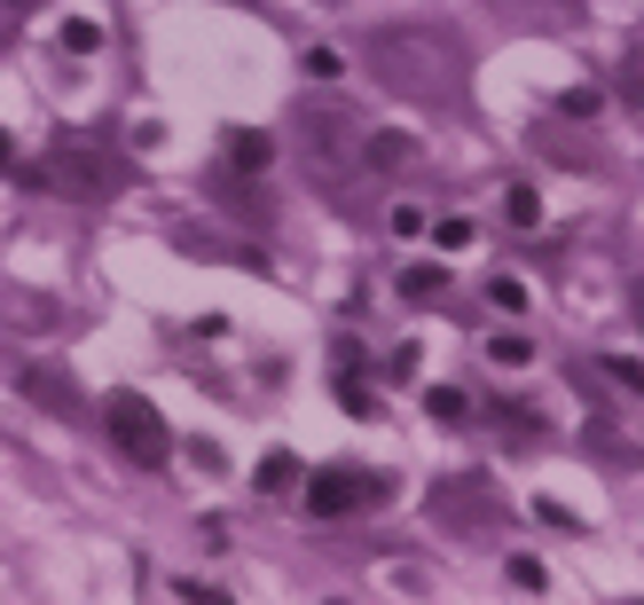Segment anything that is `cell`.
Returning <instances> with one entry per match:
<instances>
[{"label":"cell","mask_w":644,"mask_h":605,"mask_svg":"<svg viewBox=\"0 0 644 605\" xmlns=\"http://www.w3.org/2000/svg\"><path fill=\"white\" fill-rule=\"evenodd\" d=\"M32 189H55V197H79V205H103V197H119L134 173H126V157H111V150H95V142H55V157L40 165V173H24Z\"/></svg>","instance_id":"cell-1"},{"label":"cell","mask_w":644,"mask_h":605,"mask_svg":"<svg viewBox=\"0 0 644 605\" xmlns=\"http://www.w3.org/2000/svg\"><path fill=\"white\" fill-rule=\"evenodd\" d=\"M103 424H111V441H119V457H134L142 472H157L165 464V449H173V432H165V417H157V401L150 393H111L103 401Z\"/></svg>","instance_id":"cell-2"},{"label":"cell","mask_w":644,"mask_h":605,"mask_svg":"<svg viewBox=\"0 0 644 605\" xmlns=\"http://www.w3.org/2000/svg\"><path fill=\"white\" fill-rule=\"evenodd\" d=\"M393 480H370V472H354V464H330V472H307V488H299V511H315V519H346V511H361V503H378Z\"/></svg>","instance_id":"cell-3"},{"label":"cell","mask_w":644,"mask_h":605,"mask_svg":"<svg viewBox=\"0 0 644 605\" xmlns=\"http://www.w3.org/2000/svg\"><path fill=\"white\" fill-rule=\"evenodd\" d=\"M252 488H259V495H299V488H307V464H299L292 449H275V457H259Z\"/></svg>","instance_id":"cell-4"},{"label":"cell","mask_w":644,"mask_h":605,"mask_svg":"<svg viewBox=\"0 0 644 605\" xmlns=\"http://www.w3.org/2000/svg\"><path fill=\"white\" fill-rule=\"evenodd\" d=\"M393 291H401L409 307H432V299L448 291V268H440V259H409V268L393 276Z\"/></svg>","instance_id":"cell-5"},{"label":"cell","mask_w":644,"mask_h":605,"mask_svg":"<svg viewBox=\"0 0 644 605\" xmlns=\"http://www.w3.org/2000/svg\"><path fill=\"white\" fill-rule=\"evenodd\" d=\"M307 150H315L323 165H338V157L354 150V119H338V111H323V119L307 126Z\"/></svg>","instance_id":"cell-6"},{"label":"cell","mask_w":644,"mask_h":605,"mask_svg":"<svg viewBox=\"0 0 644 605\" xmlns=\"http://www.w3.org/2000/svg\"><path fill=\"white\" fill-rule=\"evenodd\" d=\"M24 393H32L40 409H63V417L79 409V393H71V378H55V370H24Z\"/></svg>","instance_id":"cell-7"},{"label":"cell","mask_w":644,"mask_h":605,"mask_svg":"<svg viewBox=\"0 0 644 605\" xmlns=\"http://www.w3.org/2000/svg\"><path fill=\"white\" fill-rule=\"evenodd\" d=\"M488 362H495V370H527V362H534V338L495 330V338H488Z\"/></svg>","instance_id":"cell-8"},{"label":"cell","mask_w":644,"mask_h":605,"mask_svg":"<svg viewBox=\"0 0 644 605\" xmlns=\"http://www.w3.org/2000/svg\"><path fill=\"white\" fill-rule=\"evenodd\" d=\"M267 157H275V142H267V134H228V165H236V173H259Z\"/></svg>","instance_id":"cell-9"},{"label":"cell","mask_w":644,"mask_h":605,"mask_svg":"<svg viewBox=\"0 0 644 605\" xmlns=\"http://www.w3.org/2000/svg\"><path fill=\"white\" fill-rule=\"evenodd\" d=\"M361 157H370V165H409L417 142H409V134H370V142H361Z\"/></svg>","instance_id":"cell-10"},{"label":"cell","mask_w":644,"mask_h":605,"mask_svg":"<svg viewBox=\"0 0 644 605\" xmlns=\"http://www.w3.org/2000/svg\"><path fill=\"white\" fill-rule=\"evenodd\" d=\"M63 48H71V55H95V48H103V24H95V17H71V24H63Z\"/></svg>","instance_id":"cell-11"},{"label":"cell","mask_w":644,"mask_h":605,"mask_svg":"<svg viewBox=\"0 0 644 605\" xmlns=\"http://www.w3.org/2000/svg\"><path fill=\"white\" fill-rule=\"evenodd\" d=\"M425 409H432V417H448V424H456V417H472V401L456 393V386H432V393H425Z\"/></svg>","instance_id":"cell-12"},{"label":"cell","mask_w":644,"mask_h":605,"mask_svg":"<svg viewBox=\"0 0 644 605\" xmlns=\"http://www.w3.org/2000/svg\"><path fill=\"white\" fill-rule=\"evenodd\" d=\"M488 307L519 315V307H527V284H519V276H495V284H488Z\"/></svg>","instance_id":"cell-13"},{"label":"cell","mask_w":644,"mask_h":605,"mask_svg":"<svg viewBox=\"0 0 644 605\" xmlns=\"http://www.w3.org/2000/svg\"><path fill=\"white\" fill-rule=\"evenodd\" d=\"M299 63H307V79H338V71H346V55H338V48H307Z\"/></svg>","instance_id":"cell-14"},{"label":"cell","mask_w":644,"mask_h":605,"mask_svg":"<svg viewBox=\"0 0 644 605\" xmlns=\"http://www.w3.org/2000/svg\"><path fill=\"white\" fill-rule=\"evenodd\" d=\"M534 519H542V527H566V535H574V511H566L559 495H534Z\"/></svg>","instance_id":"cell-15"},{"label":"cell","mask_w":644,"mask_h":605,"mask_svg":"<svg viewBox=\"0 0 644 605\" xmlns=\"http://www.w3.org/2000/svg\"><path fill=\"white\" fill-rule=\"evenodd\" d=\"M511 582H519V589H542V582H550V566H542V558H527V551H519V558H511Z\"/></svg>","instance_id":"cell-16"},{"label":"cell","mask_w":644,"mask_h":605,"mask_svg":"<svg viewBox=\"0 0 644 605\" xmlns=\"http://www.w3.org/2000/svg\"><path fill=\"white\" fill-rule=\"evenodd\" d=\"M605 378H621L628 393H644V362H628V355H605Z\"/></svg>","instance_id":"cell-17"},{"label":"cell","mask_w":644,"mask_h":605,"mask_svg":"<svg viewBox=\"0 0 644 605\" xmlns=\"http://www.w3.org/2000/svg\"><path fill=\"white\" fill-rule=\"evenodd\" d=\"M432 244H440V252H464V244H472V221H440Z\"/></svg>","instance_id":"cell-18"},{"label":"cell","mask_w":644,"mask_h":605,"mask_svg":"<svg viewBox=\"0 0 644 605\" xmlns=\"http://www.w3.org/2000/svg\"><path fill=\"white\" fill-rule=\"evenodd\" d=\"M511 221L534 228V221H542V197H534V189H511Z\"/></svg>","instance_id":"cell-19"},{"label":"cell","mask_w":644,"mask_h":605,"mask_svg":"<svg viewBox=\"0 0 644 605\" xmlns=\"http://www.w3.org/2000/svg\"><path fill=\"white\" fill-rule=\"evenodd\" d=\"M417 362H425V346L409 338V346H393V378H417Z\"/></svg>","instance_id":"cell-20"},{"label":"cell","mask_w":644,"mask_h":605,"mask_svg":"<svg viewBox=\"0 0 644 605\" xmlns=\"http://www.w3.org/2000/svg\"><path fill=\"white\" fill-rule=\"evenodd\" d=\"M181 597H190V605H236L228 589H205V582H181Z\"/></svg>","instance_id":"cell-21"},{"label":"cell","mask_w":644,"mask_h":605,"mask_svg":"<svg viewBox=\"0 0 644 605\" xmlns=\"http://www.w3.org/2000/svg\"><path fill=\"white\" fill-rule=\"evenodd\" d=\"M628 315H636V330H644V276L628 284Z\"/></svg>","instance_id":"cell-22"},{"label":"cell","mask_w":644,"mask_h":605,"mask_svg":"<svg viewBox=\"0 0 644 605\" xmlns=\"http://www.w3.org/2000/svg\"><path fill=\"white\" fill-rule=\"evenodd\" d=\"M9 165H17V142H9V134H0V173H9Z\"/></svg>","instance_id":"cell-23"},{"label":"cell","mask_w":644,"mask_h":605,"mask_svg":"<svg viewBox=\"0 0 644 605\" xmlns=\"http://www.w3.org/2000/svg\"><path fill=\"white\" fill-rule=\"evenodd\" d=\"M9 9H40V0H9Z\"/></svg>","instance_id":"cell-24"},{"label":"cell","mask_w":644,"mask_h":605,"mask_svg":"<svg viewBox=\"0 0 644 605\" xmlns=\"http://www.w3.org/2000/svg\"><path fill=\"white\" fill-rule=\"evenodd\" d=\"M323 9H346V0H323Z\"/></svg>","instance_id":"cell-25"},{"label":"cell","mask_w":644,"mask_h":605,"mask_svg":"<svg viewBox=\"0 0 644 605\" xmlns=\"http://www.w3.org/2000/svg\"><path fill=\"white\" fill-rule=\"evenodd\" d=\"M628 605H644V597H628Z\"/></svg>","instance_id":"cell-26"}]
</instances>
